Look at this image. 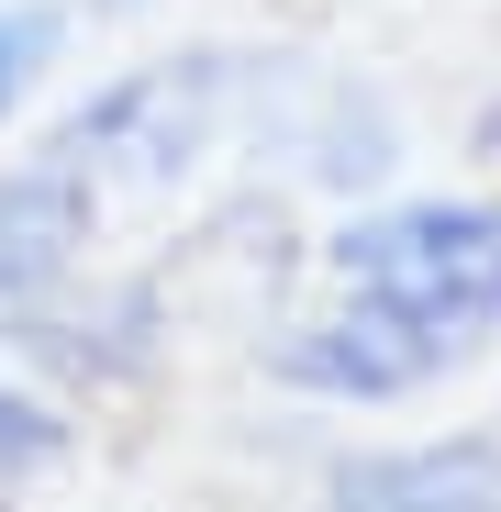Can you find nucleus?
Wrapping results in <instances>:
<instances>
[{
    "label": "nucleus",
    "mask_w": 501,
    "mask_h": 512,
    "mask_svg": "<svg viewBox=\"0 0 501 512\" xmlns=\"http://www.w3.org/2000/svg\"><path fill=\"white\" fill-rule=\"evenodd\" d=\"M312 512H501V435H435V446H357L323 468Z\"/></svg>",
    "instance_id": "0eeeda50"
},
{
    "label": "nucleus",
    "mask_w": 501,
    "mask_h": 512,
    "mask_svg": "<svg viewBox=\"0 0 501 512\" xmlns=\"http://www.w3.org/2000/svg\"><path fill=\"white\" fill-rule=\"evenodd\" d=\"M67 0H0V123H23L34 112V90L56 78V56H67Z\"/></svg>",
    "instance_id": "1a4fd4ad"
},
{
    "label": "nucleus",
    "mask_w": 501,
    "mask_h": 512,
    "mask_svg": "<svg viewBox=\"0 0 501 512\" xmlns=\"http://www.w3.org/2000/svg\"><path fill=\"white\" fill-rule=\"evenodd\" d=\"M257 145L290 156V179L312 190H390V167H401V112L379 78L357 67H312V56H268V101H257Z\"/></svg>",
    "instance_id": "7ed1b4c3"
},
{
    "label": "nucleus",
    "mask_w": 501,
    "mask_h": 512,
    "mask_svg": "<svg viewBox=\"0 0 501 512\" xmlns=\"http://www.w3.org/2000/svg\"><path fill=\"white\" fill-rule=\"evenodd\" d=\"M268 101V56L257 45H179L112 67L90 101L56 123L67 156H90V179H134V190H179L190 167H212L234 134H257Z\"/></svg>",
    "instance_id": "f03ea898"
},
{
    "label": "nucleus",
    "mask_w": 501,
    "mask_h": 512,
    "mask_svg": "<svg viewBox=\"0 0 501 512\" xmlns=\"http://www.w3.org/2000/svg\"><path fill=\"white\" fill-rule=\"evenodd\" d=\"M323 279L401 312L412 334L468 368L501 334V190H424V201H368L323 234Z\"/></svg>",
    "instance_id": "f257e3e1"
},
{
    "label": "nucleus",
    "mask_w": 501,
    "mask_h": 512,
    "mask_svg": "<svg viewBox=\"0 0 501 512\" xmlns=\"http://www.w3.org/2000/svg\"><path fill=\"white\" fill-rule=\"evenodd\" d=\"M78 457V401L45 379H0V512H23Z\"/></svg>",
    "instance_id": "6e6552de"
},
{
    "label": "nucleus",
    "mask_w": 501,
    "mask_h": 512,
    "mask_svg": "<svg viewBox=\"0 0 501 512\" xmlns=\"http://www.w3.org/2000/svg\"><path fill=\"white\" fill-rule=\"evenodd\" d=\"M90 234H101V179L90 156H67L56 134L34 156L0 167V334L23 312H45L78 268H90Z\"/></svg>",
    "instance_id": "423d86ee"
},
{
    "label": "nucleus",
    "mask_w": 501,
    "mask_h": 512,
    "mask_svg": "<svg viewBox=\"0 0 501 512\" xmlns=\"http://www.w3.org/2000/svg\"><path fill=\"white\" fill-rule=\"evenodd\" d=\"M457 357L435 346V334H412L401 312L357 301V290H334L323 312H290L268 334V379L301 390V401H334V412H390L412 390H435Z\"/></svg>",
    "instance_id": "20e7f679"
},
{
    "label": "nucleus",
    "mask_w": 501,
    "mask_h": 512,
    "mask_svg": "<svg viewBox=\"0 0 501 512\" xmlns=\"http://www.w3.org/2000/svg\"><path fill=\"white\" fill-rule=\"evenodd\" d=\"M0 346H12L45 390H134L156 357H167V301H156V279H90V268H78L45 312H23L12 334H0Z\"/></svg>",
    "instance_id": "39448f33"
}]
</instances>
